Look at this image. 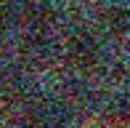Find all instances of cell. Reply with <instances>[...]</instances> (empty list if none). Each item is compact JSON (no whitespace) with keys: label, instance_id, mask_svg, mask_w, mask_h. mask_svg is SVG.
Returning a JSON list of instances; mask_svg holds the SVG:
<instances>
[{"label":"cell","instance_id":"cell-1","mask_svg":"<svg viewBox=\"0 0 130 128\" xmlns=\"http://www.w3.org/2000/svg\"><path fill=\"white\" fill-rule=\"evenodd\" d=\"M101 40L90 30H77L64 40V59L72 64L77 72H90L101 64Z\"/></svg>","mask_w":130,"mask_h":128},{"label":"cell","instance_id":"cell-2","mask_svg":"<svg viewBox=\"0 0 130 128\" xmlns=\"http://www.w3.org/2000/svg\"><path fill=\"white\" fill-rule=\"evenodd\" d=\"M101 30L120 37L130 32V8L125 5H106L101 11Z\"/></svg>","mask_w":130,"mask_h":128},{"label":"cell","instance_id":"cell-3","mask_svg":"<svg viewBox=\"0 0 130 128\" xmlns=\"http://www.w3.org/2000/svg\"><path fill=\"white\" fill-rule=\"evenodd\" d=\"M24 128H67V118L56 107H37L27 115Z\"/></svg>","mask_w":130,"mask_h":128},{"label":"cell","instance_id":"cell-4","mask_svg":"<svg viewBox=\"0 0 130 128\" xmlns=\"http://www.w3.org/2000/svg\"><path fill=\"white\" fill-rule=\"evenodd\" d=\"M109 118L111 123L122 125V128H130V91H122V94H117L114 99L109 101Z\"/></svg>","mask_w":130,"mask_h":128}]
</instances>
